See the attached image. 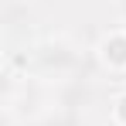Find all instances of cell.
Returning <instances> with one entry per match:
<instances>
[{"mask_svg":"<svg viewBox=\"0 0 126 126\" xmlns=\"http://www.w3.org/2000/svg\"><path fill=\"white\" fill-rule=\"evenodd\" d=\"M82 62L79 48L68 41V38H48L34 48L31 55V68L38 79H51V82H62V79H72L75 68Z\"/></svg>","mask_w":126,"mask_h":126,"instance_id":"cell-1","label":"cell"},{"mask_svg":"<svg viewBox=\"0 0 126 126\" xmlns=\"http://www.w3.org/2000/svg\"><path fill=\"white\" fill-rule=\"evenodd\" d=\"M95 51H99L102 68H109V72H126V27H116V31L102 34V41H99Z\"/></svg>","mask_w":126,"mask_h":126,"instance_id":"cell-2","label":"cell"},{"mask_svg":"<svg viewBox=\"0 0 126 126\" xmlns=\"http://www.w3.org/2000/svg\"><path fill=\"white\" fill-rule=\"evenodd\" d=\"M112 119L119 126H126V92H119V95L112 99Z\"/></svg>","mask_w":126,"mask_h":126,"instance_id":"cell-3","label":"cell"},{"mask_svg":"<svg viewBox=\"0 0 126 126\" xmlns=\"http://www.w3.org/2000/svg\"><path fill=\"white\" fill-rule=\"evenodd\" d=\"M24 126H68V119L65 116H38V119H31Z\"/></svg>","mask_w":126,"mask_h":126,"instance_id":"cell-4","label":"cell"},{"mask_svg":"<svg viewBox=\"0 0 126 126\" xmlns=\"http://www.w3.org/2000/svg\"><path fill=\"white\" fill-rule=\"evenodd\" d=\"M116 10H119V17L126 21V0H116Z\"/></svg>","mask_w":126,"mask_h":126,"instance_id":"cell-5","label":"cell"},{"mask_svg":"<svg viewBox=\"0 0 126 126\" xmlns=\"http://www.w3.org/2000/svg\"><path fill=\"white\" fill-rule=\"evenodd\" d=\"M116 126H119V123H116Z\"/></svg>","mask_w":126,"mask_h":126,"instance_id":"cell-6","label":"cell"}]
</instances>
